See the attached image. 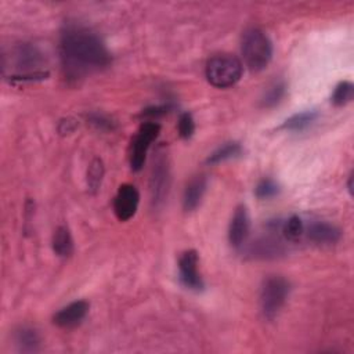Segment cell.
<instances>
[{"label":"cell","instance_id":"1","mask_svg":"<svg viewBox=\"0 0 354 354\" xmlns=\"http://www.w3.org/2000/svg\"><path fill=\"white\" fill-rule=\"evenodd\" d=\"M59 57L66 79L80 80L109 66L111 53L104 40L90 28L66 24L59 37Z\"/></svg>","mask_w":354,"mask_h":354},{"label":"cell","instance_id":"2","mask_svg":"<svg viewBox=\"0 0 354 354\" xmlns=\"http://www.w3.org/2000/svg\"><path fill=\"white\" fill-rule=\"evenodd\" d=\"M241 53L248 69L260 72L272 58V43L263 29L249 28L242 33Z\"/></svg>","mask_w":354,"mask_h":354},{"label":"cell","instance_id":"3","mask_svg":"<svg viewBox=\"0 0 354 354\" xmlns=\"http://www.w3.org/2000/svg\"><path fill=\"white\" fill-rule=\"evenodd\" d=\"M243 72L242 61L232 54H216L206 62L207 82L217 88H227L239 82Z\"/></svg>","mask_w":354,"mask_h":354},{"label":"cell","instance_id":"4","mask_svg":"<svg viewBox=\"0 0 354 354\" xmlns=\"http://www.w3.org/2000/svg\"><path fill=\"white\" fill-rule=\"evenodd\" d=\"M282 220H268L266 232L249 243L248 253L253 259H278L286 253V239L282 235Z\"/></svg>","mask_w":354,"mask_h":354},{"label":"cell","instance_id":"5","mask_svg":"<svg viewBox=\"0 0 354 354\" xmlns=\"http://www.w3.org/2000/svg\"><path fill=\"white\" fill-rule=\"evenodd\" d=\"M290 292V283L281 275H271L266 278L260 288V310L266 319L272 321L278 317L285 306Z\"/></svg>","mask_w":354,"mask_h":354},{"label":"cell","instance_id":"6","mask_svg":"<svg viewBox=\"0 0 354 354\" xmlns=\"http://www.w3.org/2000/svg\"><path fill=\"white\" fill-rule=\"evenodd\" d=\"M11 61L14 68L19 72V75L11 76L12 80H41L48 73L40 71V65L43 64V54L40 50L32 44H19L11 53Z\"/></svg>","mask_w":354,"mask_h":354},{"label":"cell","instance_id":"7","mask_svg":"<svg viewBox=\"0 0 354 354\" xmlns=\"http://www.w3.org/2000/svg\"><path fill=\"white\" fill-rule=\"evenodd\" d=\"M160 131V124L153 120L144 122L133 141L131 147V156H130V166L133 171H140L145 163L147 152L152 144V141L158 137Z\"/></svg>","mask_w":354,"mask_h":354},{"label":"cell","instance_id":"8","mask_svg":"<svg viewBox=\"0 0 354 354\" xmlns=\"http://www.w3.org/2000/svg\"><path fill=\"white\" fill-rule=\"evenodd\" d=\"M170 187V167L167 162V156L160 153L153 160V166L149 177V192H151V203L153 207H159L169 192Z\"/></svg>","mask_w":354,"mask_h":354},{"label":"cell","instance_id":"9","mask_svg":"<svg viewBox=\"0 0 354 354\" xmlns=\"http://www.w3.org/2000/svg\"><path fill=\"white\" fill-rule=\"evenodd\" d=\"M178 278L180 282L189 290L201 292L205 288L203 279L198 270V253L195 250H185L178 259Z\"/></svg>","mask_w":354,"mask_h":354},{"label":"cell","instance_id":"10","mask_svg":"<svg viewBox=\"0 0 354 354\" xmlns=\"http://www.w3.org/2000/svg\"><path fill=\"white\" fill-rule=\"evenodd\" d=\"M140 203V192L138 189L131 184H122L118 188V192L113 198V212L118 220L127 221L130 220Z\"/></svg>","mask_w":354,"mask_h":354},{"label":"cell","instance_id":"11","mask_svg":"<svg viewBox=\"0 0 354 354\" xmlns=\"http://www.w3.org/2000/svg\"><path fill=\"white\" fill-rule=\"evenodd\" d=\"M250 234V217L248 209L243 205H239L230 221L228 227V242L232 248L239 249L246 243V239Z\"/></svg>","mask_w":354,"mask_h":354},{"label":"cell","instance_id":"12","mask_svg":"<svg viewBox=\"0 0 354 354\" xmlns=\"http://www.w3.org/2000/svg\"><path fill=\"white\" fill-rule=\"evenodd\" d=\"M88 308H90V304L86 300L72 301L54 314L53 322L57 326L64 329L75 328L83 322V319L88 313Z\"/></svg>","mask_w":354,"mask_h":354},{"label":"cell","instance_id":"13","mask_svg":"<svg viewBox=\"0 0 354 354\" xmlns=\"http://www.w3.org/2000/svg\"><path fill=\"white\" fill-rule=\"evenodd\" d=\"M304 234L313 243L322 246L335 245L342 238V231L339 227H336L332 223L321 220L311 221L308 227H304Z\"/></svg>","mask_w":354,"mask_h":354},{"label":"cell","instance_id":"14","mask_svg":"<svg viewBox=\"0 0 354 354\" xmlns=\"http://www.w3.org/2000/svg\"><path fill=\"white\" fill-rule=\"evenodd\" d=\"M206 188H207V178L205 176L201 174L191 178L189 183L185 185V189L183 194V209L185 212L195 210L202 202Z\"/></svg>","mask_w":354,"mask_h":354},{"label":"cell","instance_id":"15","mask_svg":"<svg viewBox=\"0 0 354 354\" xmlns=\"http://www.w3.org/2000/svg\"><path fill=\"white\" fill-rule=\"evenodd\" d=\"M14 342L19 353H37L40 350V336L35 328L21 326L14 333Z\"/></svg>","mask_w":354,"mask_h":354},{"label":"cell","instance_id":"16","mask_svg":"<svg viewBox=\"0 0 354 354\" xmlns=\"http://www.w3.org/2000/svg\"><path fill=\"white\" fill-rule=\"evenodd\" d=\"M53 250L58 257H69L73 254L75 250V245H73V238L72 234L69 231L68 227L65 225H59L54 234H53Z\"/></svg>","mask_w":354,"mask_h":354},{"label":"cell","instance_id":"17","mask_svg":"<svg viewBox=\"0 0 354 354\" xmlns=\"http://www.w3.org/2000/svg\"><path fill=\"white\" fill-rule=\"evenodd\" d=\"M242 153V147L239 142L231 141V142H225L221 147H218L216 151H213L207 159L206 163L207 165H220L223 162H227L230 159L238 158Z\"/></svg>","mask_w":354,"mask_h":354},{"label":"cell","instance_id":"18","mask_svg":"<svg viewBox=\"0 0 354 354\" xmlns=\"http://www.w3.org/2000/svg\"><path fill=\"white\" fill-rule=\"evenodd\" d=\"M318 118V112L317 111H303L299 113L292 115L290 118H288L281 129L288 130V131H301L304 129H307L308 126H311Z\"/></svg>","mask_w":354,"mask_h":354},{"label":"cell","instance_id":"19","mask_svg":"<svg viewBox=\"0 0 354 354\" xmlns=\"http://www.w3.org/2000/svg\"><path fill=\"white\" fill-rule=\"evenodd\" d=\"M286 93V84L283 80H275L274 83H271L263 93L261 98H260V106L261 108H274L275 105H278L282 98L285 97Z\"/></svg>","mask_w":354,"mask_h":354},{"label":"cell","instance_id":"20","mask_svg":"<svg viewBox=\"0 0 354 354\" xmlns=\"http://www.w3.org/2000/svg\"><path fill=\"white\" fill-rule=\"evenodd\" d=\"M304 227L303 220L293 214L282 223V235L288 242H296L304 235Z\"/></svg>","mask_w":354,"mask_h":354},{"label":"cell","instance_id":"21","mask_svg":"<svg viewBox=\"0 0 354 354\" xmlns=\"http://www.w3.org/2000/svg\"><path fill=\"white\" fill-rule=\"evenodd\" d=\"M353 97H354V84L348 80H343L335 87L330 101L336 106H343V105L351 102Z\"/></svg>","mask_w":354,"mask_h":354},{"label":"cell","instance_id":"22","mask_svg":"<svg viewBox=\"0 0 354 354\" xmlns=\"http://www.w3.org/2000/svg\"><path fill=\"white\" fill-rule=\"evenodd\" d=\"M102 176H104V163L101 159L95 158L93 159L87 170V185L91 192L98 191L102 181Z\"/></svg>","mask_w":354,"mask_h":354},{"label":"cell","instance_id":"23","mask_svg":"<svg viewBox=\"0 0 354 354\" xmlns=\"http://www.w3.org/2000/svg\"><path fill=\"white\" fill-rule=\"evenodd\" d=\"M278 194H279V185L272 178H261L254 188V195L260 201L271 199Z\"/></svg>","mask_w":354,"mask_h":354},{"label":"cell","instance_id":"24","mask_svg":"<svg viewBox=\"0 0 354 354\" xmlns=\"http://www.w3.org/2000/svg\"><path fill=\"white\" fill-rule=\"evenodd\" d=\"M177 129H178V134H180L181 138H184V140L191 138L194 131H195V122H194L192 115L188 113V112L181 113L180 118H178Z\"/></svg>","mask_w":354,"mask_h":354},{"label":"cell","instance_id":"25","mask_svg":"<svg viewBox=\"0 0 354 354\" xmlns=\"http://www.w3.org/2000/svg\"><path fill=\"white\" fill-rule=\"evenodd\" d=\"M171 109H173V105H171V104L152 105V106H148V108L142 109L141 116L145 118V119L153 120V119H158V118H160V116H165V115L169 113Z\"/></svg>","mask_w":354,"mask_h":354},{"label":"cell","instance_id":"26","mask_svg":"<svg viewBox=\"0 0 354 354\" xmlns=\"http://www.w3.org/2000/svg\"><path fill=\"white\" fill-rule=\"evenodd\" d=\"M90 123L94 124L97 129H101V130H105V129H112V124L113 122L109 120L108 118H105L104 115H98V113H94V115H90L88 118Z\"/></svg>","mask_w":354,"mask_h":354},{"label":"cell","instance_id":"27","mask_svg":"<svg viewBox=\"0 0 354 354\" xmlns=\"http://www.w3.org/2000/svg\"><path fill=\"white\" fill-rule=\"evenodd\" d=\"M76 126H77L76 120L69 118V119H65V120H61V122H59L58 130H59V133H62V134H68V133H72V131L76 129Z\"/></svg>","mask_w":354,"mask_h":354},{"label":"cell","instance_id":"28","mask_svg":"<svg viewBox=\"0 0 354 354\" xmlns=\"http://www.w3.org/2000/svg\"><path fill=\"white\" fill-rule=\"evenodd\" d=\"M347 188L350 191V194H353V174H350L348 177V183H347Z\"/></svg>","mask_w":354,"mask_h":354}]
</instances>
